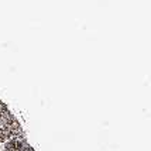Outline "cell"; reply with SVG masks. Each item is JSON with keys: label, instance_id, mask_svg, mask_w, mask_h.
<instances>
[{"label": "cell", "instance_id": "obj_1", "mask_svg": "<svg viewBox=\"0 0 151 151\" xmlns=\"http://www.w3.org/2000/svg\"><path fill=\"white\" fill-rule=\"evenodd\" d=\"M0 151H34L31 145H28L26 138H10L3 144Z\"/></svg>", "mask_w": 151, "mask_h": 151}]
</instances>
